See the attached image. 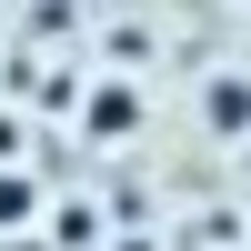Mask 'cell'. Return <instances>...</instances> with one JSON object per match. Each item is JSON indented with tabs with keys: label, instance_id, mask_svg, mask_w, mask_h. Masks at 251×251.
Returning a JSON list of instances; mask_svg holds the SVG:
<instances>
[{
	"label": "cell",
	"instance_id": "6da1fadb",
	"mask_svg": "<svg viewBox=\"0 0 251 251\" xmlns=\"http://www.w3.org/2000/svg\"><path fill=\"white\" fill-rule=\"evenodd\" d=\"M141 121H151V100H141L131 80H91V91H80V141H100V151H131Z\"/></svg>",
	"mask_w": 251,
	"mask_h": 251
},
{
	"label": "cell",
	"instance_id": "7a4b0ae2",
	"mask_svg": "<svg viewBox=\"0 0 251 251\" xmlns=\"http://www.w3.org/2000/svg\"><path fill=\"white\" fill-rule=\"evenodd\" d=\"M201 131L211 141H251V71H211L201 80Z\"/></svg>",
	"mask_w": 251,
	"mask_h": 251
},
{
	"label": "cell",
	"instance_id": "3957f363",
	"mask_svg": "<svg viewBox=\"0 0 251 251\" xmlns=\"http://www.w3.org/2000/svg\"><path fill=\"white\" fill-rule=\"evenodd\" d=\"M30 211H40V181H20V171H0V231H20Z\"/></svg>",
	"mask_w": 251,
	"mask_h": 251
},
{
	"label": "cell",
	"instance_id": "277c9868",
	"mask_svg": "<svg viewBox=\"0 0 251 251\" xmlns=\"http://www.w3.org/2000/svg\"><path fill=\"white\" fill-rule=\"evenodd\" d=\"M100 50H121V71H131V60L151 50V30H141V20H121V30H100Z\"/></svg>",
	"mask_w": 251,
	"mask_h": 251
}]
</instances>
